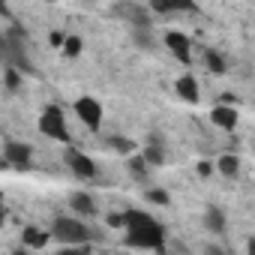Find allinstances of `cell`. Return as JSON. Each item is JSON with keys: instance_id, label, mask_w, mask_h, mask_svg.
Segmentation results:
<instances>
[{"instance_id": "7402d4cb", "label": "cell", "mask_w": 255, "mask_h": 255, "mask_svg": "<svg viewBox=\"0 0 255 255\" xmlns=\"http://www.w3.org/2000/svg\"><path fill=\"white\" fill-rule=\"evenodd\" d=\"M147 198H150L153 204H168V192H162V189H150Z\"/></svg>"}, {"instance_id": "277c9868", "label": "cell", "mask_w": 255, "mask_h": 255, "mask_svg": "<svg viewBox=\"0 0 255 255\" xmlns=\"http://www.w3.org/2000/svg\"><path fill=\"white\" fill-rule=\"evenodd\" d=\"M63 162L72 168V174L75 177H81V180H93L96 177V165H93V159L90 156H84L78 147H72V144H66V150H63Z\"/></svg>"}, {"instance_id": "30bf717a", "label": "cell", "mask_w": 255, "mask_h": 255, "mask_svg": "<svg viewBox=\"0 0 255 255\" xmlns=\"http://www.w3.org/2000/svg\"><path fill=\"white\" fill-rule=\"evenodd\" d=\"M177 96L183 102H198V81L192 75H180L177 78Z\"/></svg>"}, {"instance_id": "d4e9b609", "label": "cell", "mask_w": 255, "mask_h": 255, "mask_svg": "<svg viewBox=\"0 0 255 255\" xmlns=\"http://www.w3.org/2000/svg\"><path fill=\"white\" fill-rule=\"evenodd\" d=\"M210 171H213V165H210V162H198V174H201V177H207Z\"/></svg>"}, {"instance_id": "d6986e66", "label": "cell", "mask_w": 255, "mask_h": 255, "mask_svg": "<svg viewBox=\"0 0 255 255\" xmlns=\"http://www.w3.org/2000/svg\"><path fill=\"white\" fill-rule=\"evenodd\" d=\"M129 171H132L135 177H144V174H147V159H144V156H132V159H129Z\"/></svg>"}, {"instance_id": "4fadbf2b", "label": "cell", "mask_w": 255, "mask_h": 255, "mask_svg": "<svg viewBox=\"0 0 255 255\" xmlns=\"http://www.w3.org/2000/svg\"><path fill=\"white\" fill-rule=\"evenodd\" d=\"M21 243L24 246H30V249H39V246H45L48 243V231H39V228H24L21 231Z\"/></svg>"}, {"instance_id": "5bb4252c", "label": "cell", "mask_w": 255, "mask_h": 255, "mask_svg": "<svg viewBox=\"0 0 255 255\" xmlns=\"http://www.w3.org/2000/svg\"><path fill=\"white\" fill-rule=\"evenodd\" d=\"M204 225H207L210 231L222 234V231H225V213H222L219 207H207V213H204Z\"/></svg>"}, {"instance_id": "ffe728a7", "label": "cell", "mask_w": 255, "mask_h": 255, "mask_svg": "<svg viewBox=\"0 0 255 255\" xmlns=\"http://www.w3.org/2000/svg\"><path fill=\"white\" fill-rule=\"evenodd\" d=\"M108 144H111L117 153H129V150H135V141H132V138H111Z\"/></svg>"}, {"instance_id": "52a82bcc", "label": "cell", "mask_w": 255, "mask_h": 255, "mask_svg": "<svg viewBox=\"0 0 255 255\" xmlns=\"http://www.w3.org/2000/svg\"><path fill=\"white\" fill-rule=\"evenodd\" d=\"M165 45H168V51H171L180 63H192V42H189L186 33L168 30V33H165Z\"/></svg>"}, {"instance_id": "7a4b0ae2", "label": "cell", "mask_w": 255, "mask_h": 255, "mask_svg": "<svg viewBox=\"0 0 255 255\" xmlns=\"http://www.w3.org/2000/svg\"><path fill=\"white\" fill-rule=\"evenodd\" d=\"M51 237L60 240L63 246H84L87 237H90V231H87V225H84L81 219H75V216H57V219L51 222Z\"/></svg>"}, {"instance_id": "603a6c76", "label": "cell", "mask_w": 255, "mask_h": 255, "mask_svg": "<svg viewBox=\"0 0 255 255\" xmlns=\"http://www.w3.org/2000/svg\"><path fill=\"white\" fill-rule=\"evenodd\" d=\"M90 252V246L84 243V246H66V249H60L57 255H87Z\"/></svg>"}, {"instance_id": "44dd1931", "label": "cell", "mask_w": 255, "mask_h": 255, "mask_svg": "<svg viewBox=\"0 0 255 255\" xmlns=\"http://www.w3.org/2000/svg\"><path fill=\"white\" fill-rule=\"evenodd\" d=\"M63 54H66V57H75V54H81V39H78V36H69V39L63 42Z\"/></svg>"}, {"instance_id": "8992f818", "label": "cell", "mask_w": 255, "mask_h": 255, "mask_svg": "<svg viewBox=\"0 0 255 255\" xmlns=\"http://www.w3.org/2000/svg\"><path fill=\"white\" fill-rule=\"evenodd\" d=\"M30 159H33V150L30 144H21V141H6L3 147V165H15V168H30Z\"/></svg>"}, {"instance_id": "e0dca14e", "label": "cell", "mask_w": 255, "mask_h": 255, "mask_svg": "<svg viewBox=\"0 0 255 255\" xmlns=\"http://www.w3.org/2000/svg\"><path fill=\"white\" fill-rule=\"evenodd\" d=\"M204 63H207L210 72L225 75V57H222V54H216V51H204Z\"/></svg>"}, {"instance_id": "6da1fadb", "label": "cell", "mask_w": 255, "mask_h": 255, "mask_svg": "<svg viewBox=\"0 0 255 255\" xmlns=\"http://www.w3.org/2000/svg\"><path fill=\"white\" fill-rule=\"evenodd\" d=\"M123 243L132 246V249L159 252L162 243H165V228L141 210H126V237H123Z\"/></svg>"}, {"instance_id": "2e32d148", "label": "cell", "mask_w": 255, "mask_h": 255, "mask_svg": "<svg viewBox=\"0 0 255 255\" xmlns=\"http://www.w3.org/2000/svg\"><path fill=\"white\" fill-rule=\"evenodd\" d=\"M237 168H240V159H237V156H219V159H216V171L225 174V177H234Z\"/></svg>"}, {"instance_id": "7c38bea8", "label": "cell", "mask_w": 255, "mask_h": 255, "mask_svg": "<svg viewBox=\"0 0 255 255\" xmlns=\"http://www.w3.org/2000/svg\"><path fill=\"white\" fill-rule=\"evenodd\" d=\"M69 204H72V210H75V213H84V216L96 213V201H93L87 192H75V195L69 198Z\"/></svg>"}, {"instance_id": "4316f807", "label": "cell", "mask_w": 255, "mask_h": 255, "mask_svg": "<svg viewBox=\"0 0 255 255\" xmlns=\"http://www.w3.org/2000/svg\"><path fill=\"white\" fill-rule=\"evenodd\" d=\"M12 255H27V252H24V249H15V252H12Z\"/></svg>"}, {"instance_id": "ac0fdd59", "label": "cell", "mask_w": 255, "mask_h": 255, "mask_svg": "<svg viewBox=\"0 0 255 255\" xmlns=\"http://www.w3.org/2000/svg\"><path fill=\"white\" fill-rule=\"evenodd\" d=\"M3 84H6V90H18V87H21V75H18L15 66H6V72H3Z\"/></svg>"}, {"instance_id": "3957f363", "label": "cell", "mask_w": 255, "mask_h": 255, "mask_svg": "<svg viewBox=\"0 0 255 255\" xmlns=\"http://www.w3.org/2000/svg\"><path fill=\"white\" fill-rule=\"evenodd\" d=\"M39 132L48 135V138H57V141H69L66 120H63V111H60L57 105H48V108L39 114Z\"/></svg>"}, {"instance_id": "484cf974", "label": "cell", "mask_w": 255, "mask_h": 255, "mask_svg": "<svg viewBox=\"0 0 255 255\" xmlns=\"http://www.w3.org/2000/svg\"><path fill=\"white\" fill-rule=\"evenodd\" d=\"M246 255H255V234H252L249 243H246Z\"/></svg>"}, {"instance_id": "9a60e30c", "label": "cell", "mask_w": 255, "mask_h": 255, "mask_svg": "<svg viewBox=\"0 0 255 255\" xmlns=\"http://www.w3.org/2000/svg\"><path fill=\"white\" fill-rule=\"evenodd\" d=\"M150 9H156V12H189V9H195L192 3H174V0H153L150 3Z\"/></svg>"}, {"instance_id": "5b68a950", "label": "cell", "mask_w": 255, "mask_h": 255, "mask_svg": "<svg viewBox=\"0 0 255 255\" xmlns=\"http://www.w3.org/2000/svg\"><path fill=\"white\" fill-rule=\"evenodd\" d=\"M75 114H78V120L87 126V129H99V123H102V105L93 96H78L75 99Z\"/></svg>"}, {"instance_id": "8fae6325", "label": "cell", "mask_w": 255, "mask_h": 255, "mask_svg": "<svg viewBox=\"0 0 255 255\" xmlns=\"http://www.w3.org/2000/svg\"><path fill=\"white\" fill-rule=\"evenodd\" d=\"M141 156L147 159V165H162V162H165V147H162L159 135H153V138L144 144V153H141Z\"/></svg>"}, {"instance_id": "ba28073f", "label": "cell", "mask_w": 255, "mask_h": 255, "mask_svg": "<svg viewBox=\"0 0 255 255\" xmlns=\"http://www.w3.org/2000/svg\"><path fill=\"white\" fill-rule=\"evenodd\" d=\"M210 120L219 126V129H225V132H231L234 126H237V111L231 108V105H216L213 111H210Z\"/></svg>"}, {"instance_id": "cb8c5ba5", "label": "cell", "mask_w": 255, "mask_h": 255, "mask_svg": "<svg viewBox=\"0 0 255 255\" xmlns=\"http://www.w3.org/2000/svg\"><path fill=\"white\" fill-rule=\"evenodd\" d=\"M108 225L111 228H126V213H111L108 216Z\"/></svg>"}, {"instance_id": "9c48e42d", "label": "cell", "mask_w": 255, "mask_h": 255, "mask_svg": "<svg viewBox=\"0 0 255 255\" xmlns=\"http://www.w3.org/2000/svg\"><path fill=\"white\" fill-rule=\"evenodd\" d=\"M114 12L117 15H126V18L135 24V30H147V24H150V15H147L144 6H114Z\"/></svg>"}]
</instances>
